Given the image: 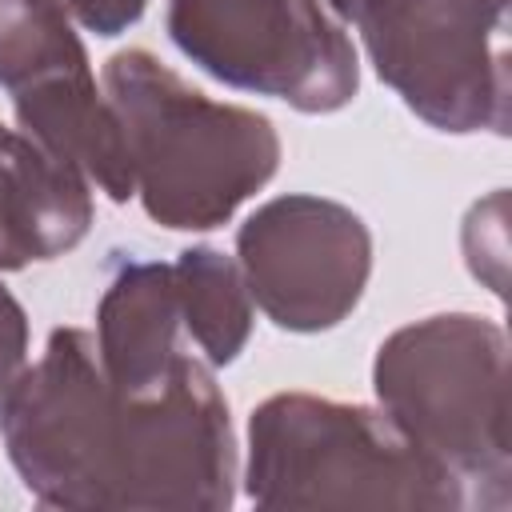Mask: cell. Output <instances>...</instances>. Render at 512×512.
<instances>
[{"mask_svg":"<svg viewBox=\"0 0 512 512\" xmlns=\"http://www.w3.org/2000/svg\"><path fill=\"white\" fill-rule=\"evenodd\" d=\"M28 368V316L20 300L0 284V404Z\"/></svg>","mask_w":512,"mask_h":512,"instance_id":"obj_15","label":"cell"},{"mask_svg":"<svg viewBox=\"0 0 512 512\" xmlns=\"http://www.w3.org/2000/svg\"><path fill=\"white\" fill-rule=\"evenodd\" d=\"M484 4H492V8H500V12H508V0H484Z\"/></svg>","mask_w":512,"mask_h":512,"instance_id":"obj_18","label":"cell"},{"mask_svg":"<svg viewBox=\"0 0 512 512\" xmlns=\"http://www.w3.org/2000/svg\"><path fill=\"white\" fill-rule=\"evenodd\" d=\"M12 108H16V124L24 136H32L56 160L80 168L108 200L124 204L136 196L124 128L108 96L96 92L92 64L56 68L16 88Z\"/></svg>","mask_w":512,"mask_h":512,"instance_id":"obj_10","label":"cell"},{"mask_svg":"<svg viewBox=\"0 0 512 512\" xmlns=\"http://www.w3.org/2000/svg\"><path fill=\"white\" fill-rule=\"evenodd\" d=\"M180 316L208 364H232L252 336V296L240 264L220 248H184L172 264Z\"/></svg>","mask_w":512,"mask_h":512,"instance_id":"obj_12","label":"cell"},{"mask_svg":"<svg viewBox=\"0 0 512 512\" xmlns=\"http://www.w3.org/2000/svg\"><path fill=\"white\" fill-rule=\"evenodd\" d=\"M168 36L212 80L308 116L360 88L356 48L320 0H168Z\"/></svg>","mask_w":512,"mask_h":512,"instance_id":"obj_4","label":"cell"},{"mask_svg":"<svg viewBox=\"0 0 512 512\" xmlns=\"http://www.w3.org/2000/svg\"><path fill=\"white\" fill-rule=\"evenodd\" d=\"M232 500L236 436L208 364L180 352L152 388L116 392L108 508L220 512Z\"/></svg>","mask_w":512,"mask_h":512,"instance_id":"obj_5","label":"cell"},{"mask_svg":"<svg viewBox=\"0 0 512 512\" xmlns=\"http://www.w3.org/2000/svg\"><path fill=\"white\" fill-rule=\"evenodd\" d=\"M508 192L496 188L492 196L476 200L472 212L464 216V260L468 272L476 280H484L496 296H504V280H508Z\"/></svg>","mask_w":512,"mask_h":512,"instance_id":"obj_14","label":"cell"},{"mask_svg":"<svg viewBox=\"0 0 512 512\" xmlns=\"http://www.w3.org/2000/svg\"><path fill=\"white\" fill-rule=\"evenodd\" d=\"M380 412L484 508L512 500L508 340L472 312H440L396 328L372 360Z\"/></svg>","mask_w":512,"mask_h":512,"instance_id":"obj_3","label":"cell"},{"mask_svg":"<svg viewBox=\"0 0 512 512\" xmlns=\"http://www.w3.org/2000/svg\"><path fill=\"white\" fill-rule=\"evenodd\" d=\"M92 180L0 124V272L72 252L92 228Z\"/></svg>","mask_w":512,"mask_h":512,"instance_id":"obj_9","label":"cell"},{"mask_svg":"<svg viewBox=\"0 0 512 512\" xmlns=\"http://www.w3.org/2000/svg\"><path fill=\"white\" fill-rule=\"evenodd\" d=\"M244 488L260 508H468L464 484L380 408L312 392L252 408Z\"/></svg>","mask_w":512,"mask_h":512,"instance_id":"obj_2","label":"cell"},{"mask_svg":"<svg viewBox=\"0 0 512 512\" xmlns=\"http://www.w3.org/2000/svg\"><path fill=\"white\" fill-rule=\"evenodd\" d=\"M320 4H324V8H328L336 20H340V24H356L368 0H320Z\"/></svg>","mask_w":512,"mask_h":512,"instance_id":"obj_17","label":"cell"},{"mask_svg":"<svg viewBox=\"0 0 512 512\" xmlns=\"http://www.w3.org/2000/svg\"><path fill=\"white\" fill-rule=\"evenodd\" d=\"M236 264L256 308L288 332H328L364 296L372 232L340 200L288 192L236 232Z\"/></svg>","mask_w":512,"mask_h":512,"instance_id":"obj_8","label":"cell"},{"mask_svg":"<svg viewBox=\"0 0 512 512\" xmlns=\"http://www.w3.org/2000/svg\"><path fill=\"white\" fill-rule=\"evenodd\" d=\"M376 76L440 132H508V12L484 0H368L356 20Z\"/></svg>","mask_w":512,"mask_h":512,"instance_id":"obj_6","label":"cell"},{"mask_svg":"<svg viewBox=\"0 0 512 512\" xmlns=\"http://www.w3.org/2000/svg\"><path fill=\"white\" fill-rule=\"evenodd\" d=\"M176 272L160 260H128L96 304V356L116 392H140L164 380L180 348Z\"/></svg>","mask_w":512,"mask_h":512,"instance_id":"obj_11","label":"cell"},{"mask_svg":"<svg viewBox=\"0 0 512 512\" xmlns=\"http://www.w3.org/2000/svg\"><path fill=\"white\" fill-rule=\"evenodd\" d=\"M116 392L84 328H52L44 356L0 404V436L24 488L48 508L104 512Z\"/></svg>","mask_w":512,"mask_h":512,"instance_id":"obj_7","label":"cell"},{"mask_svg":"<svg viewBox=\"0 0 512 512\" xmlns=\"http://www.w3.org/2000/svg\"><path fill=\"white\" fill-rule=\"evenodd\" d=\"M104 96L124 128L136 196L172 232L228 224L280 168V136L264 112L204 96L148 48L108 56Z\"/></svg>","mask_w":512,"mask_h":512,"instance_id":"obj_1","label":"cell"},{"mask_svg":"<svg viewBox=\"0 0 512 512\" xmlns=\"http://www.w3.org/2000/svg\"><path fill=\"white\" fill-rule=\"evenodd\" d=\"M88 64L84 40L56 0H0V88L16 92L56 68Z\"/></svg>","mask_w":512,"mask_h":512,"instance_id":"obj_13","label":"cell"},{"mask_svg":"<svg viewBox=\"0 0 512 512\" xmlns=\"http://www.w3.org/2000/svg\"><path fill=\"white\" fill-rule=\"evenodd\" d=\"M76 24H84L96 36H120L124 28H132L148 0H56Z\"/></svg>","mask_w":512,"mask_h":512,"instance_id":"obj_16","label":"cell"}]
</instances>
